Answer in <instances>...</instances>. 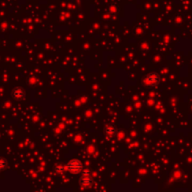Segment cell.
Segmentation results:
<instances>
[{
  "instance_id": "6da1fadb",
  "label": "cell",
  "mask_w": 192,
  "mask_h": 192,
  "mask_svg": "<svg viewBox=\"0 0 192 192\" xmlns=\"http://www.w3.org/2000/svg\"><path fill=\"white\" fill-rule=\"evenodd\" d=\"M65 171L77 174L83 171V164L79 159H72L65 165Z\"/></svg>"
},
{
  "instance_id": "7a4b0ae2",
  "label": "cell",
  "mask_w": 192,
  "mask_h": 192,
  "mask_svg": "<svg viewBox=\"0 0 192 192\" xmlns=\"http://www.w3.org/2000/svg\"><path fill=\"white\" fill-rule=\"evenodd\" d=\"M159 82V77L157 73L152 72L149 73L148 75L144 79V84L146 86H155L157 85Z\"/></svg>"
},
{
  "instance_id": "3957f363",
  "label": "cell",
  "mask_w": 192,
  "mask_h": 192,
  "mask_svg": "<svg viewBox=\"0 0 192 192\" xmlns=\"http://www.w3.org/2000/svg\"><path fill=\"white\" fill-rule=\"evenodd\" d=\"M84 176L83 178L80 180V184L83 188H88V187H91L92 185V183H93V180L92 178L88 175V171H84Z\"/></svg>"
},
{
  "instance_id": "277c9868",
  "label": "cell",
  "mask_w": 192,
  "mask_h": 192,
  "mask_svg": "<svg viewBox=\"0 0 192 192\" xmlns=\"http://www.w3.org/2000/svg\"><path fill=\"white\" fill-rule=\"evenodd\" d=\"M12 94H13V97L15 98H17V100H21V98H23L24 97V95H26V92H24V90L21 87H16L13 92H12Z\"/></svg>"
},
{
  "instance_id": "5b68a950",
  "label": "cell",
  "mask_w": 192,
  "mask_h": 192,
  "mask_svg": "<svg viewBox=\"0 0 192 192\" xmlns=\"http://www.w3.org/2000/svg\"><path fill=\"white\" fill-rule=\"evenodd\" d=\"M115 131H116V128L114 126L110 125V126H107L106 128H105V132H106V134L109 136H113L115 133Z\"/></svg>"
},
{
  "instance_id": "8992f818",
  "label": "cell",
  "mask_w": 192,
  "mask_h": 192,
  "mask_svg": "<svg viewBox=\"0 0 192 192\" xmlns=\"http://www.w3.org/2000/svg\"><path fill=\"white\" fill-rule=\"evenodd\" d=\"M6 166H7V161L5 159L0 158V171L4 170L6 168Z\"/></svg>"
},
{
  "instance_id": "52a82bcc",
  "label": "cell",
  "mask_w": 192,
  "mask_h": 192,
  "mask_svg": "<svg viewBox=\"0 0 192 192\" xmlns=\"http://www.w3.org/2000/svg\"><path fill=\"white\" fill-rule=\"evenodd\" d=\"M65 171V166L60 165V166L57 167V171L58 172H61V171Z\"/></svg>"
},
{
  "instance_id": "ba28073f",
  "label": "cell",
  "mask_w": 192,
  "mask_h": 192,
  "mask_svg": "<svg viewBox=\"0 0 192 192\" xmlns=\"http://www.w3.org/2000/svg\"><path fill=\"white\" fill-rule=\"evenodd\" d=\"M110 11L111 12V13H115V12H116V7H114V6H111V7H110Z\"/></svg>"
},
{
  "instance_id": "9c48e42d",
  "label": "cell",
  "mask_w": 192,
  "mask_h": 192,
  "mask_svg": "<svg viewBox=\"0 0 192 192\" xmlns=\"http://www.w3.org/2000/svg\"><path fill=\"white\" fill-rule=\"evenodd\" d=\"M94 150H95V148L93 147V146H89V147L87 148V152H88L89 154H92L93 152H94Z\"/></svg>"
}]
</instances>
